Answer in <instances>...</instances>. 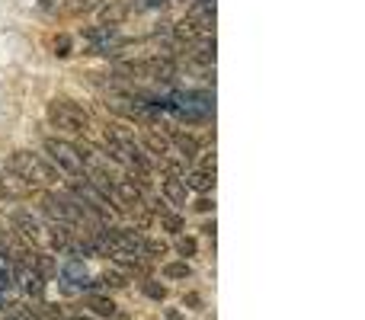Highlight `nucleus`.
I'll use <instances>...</instances> for the list:
<instances>
[{
	"label": "nucleus",
	"mask_w": 365,
	"mask_h": 320,
	"mask_svg": "<svg viewBox=\"0 0 365 320\" xmlns=\"http://www.w3.org/2000/svg\"><path fill=\"white\" fill-rule=\"evenodd\" d=\"M6 320H42V314L32 308H26V304H13L10 311H6Z\"/></svg>",
	"instance_id": "obj_16"
},
{
	"label": "nucleus",
	"mask_w": 365,
	"mask_h": 320,
	"mask_svg": "<svg viewBox=\"0 0 365 320\" xmlns=\"http://www.w3.org/2000/svg\"><path fill=\"white\" fill-rule=\"evenodd\" d=\"M145 253H151V257H164L167 244L164 240H145Z\"/></svg>",
	"instance_id": "obj_23"
},
{
	"label": "nucleus",
	"mask_w": 365,
	"mask_h": 320,
	"mask_svg": "<svg viewBox=\"0 0 365 320\" xmlns=\"http://www.w3.org/2000/svg\"><path fill=\"white\" fill-rule=\"evenodd\" d=\"M170 148H177L186 160H192L195 154H199V141L192 138V135H182V132H173L170 135Z\"/></svg>",
	"instance_id": "obj_11"
},
{
	"label": "nucleus",
	"mask_w": 365,
	"mask_h": 320,
	"mask_svg": "<svg viewBox=\"0 0 365 320\" xmlns=\"http://www.w3.org/2000/svg\"><path fill=\"white\" fill-rule=\"evenodd\" d=\"M215 231H218V227H215V218H212V221H208V224H205V227H202V234H205V237H208V240H212V244H215Z\"/></svg>",
	"instance_id": "obj_26"
},
{
	"label": "nucleus",
	"mask_w": 365,
	"mask_h": 320,
	"mask_svg": "<svg viewBox=\"0 0 365 320\" xmlns=\"http://www.w3.org/2000/svg\"><path fill=\"white\" fill-rule=\"evenodd\" d=\"M145 148L151 154H158L160 160L167 158V154H170V138H164V135H154V132H148L145 135Z\"/></svg>",
	"instance_id": "obj_14"
},
{
	"label": "nucleus",
	"mask_w": 365,
	"mask_h": 320,
	"mask_svg": "<svg viewBox=\"0 0 365 320\" xmlns=\"http://www.w3.org/2000/svg\"><path fill=\"white\" fill-rule=\"evenodd\" d=\"M128 16H132V6H128V4H122V0H109V4L100 10L103 26H113V29H119V26L125 23Z\"/></svg>",
	"instance_id": "obj_10"
},
{
	"label": "nucleus",
	"mask_w": 365,
	"mask_h": 320,
	"mask_svg": "<svg viewBox=\"0 0 365 320\" xmlns=\"http://www.w3.org/2000/svg\"><path fill=\"white\" fill-rule=\"evenodd\" d=\"M106 158L113 163H122V167H128V170H138V176L151 173V160H148L145 148L135 138H128V135L106 132Z\"/></svg>",
	"instance_id": "obj_3"
},
{
	"label": "nucleus",
	"mask_w": 365,
	"mask_h": 320,
	"mask_svg": "<svg viewBox=\"0 0 365 320\" xmlns=\"http://www.w3.org/2000/svg\"><path fill=\"white\" fill-rule=\"evenodd\" d=\"M10 173H16L19 180H26L32 189L38 186H55L58 182V170L51 167V160H45L42 154L32 151H16L10 158Z\"/></svg>",
	"instance_id": "obj_2"
},
{
	"label": "nucleus",
	"mask_w": 365,
	"mask_h": 320,
	"mask_svg": "<svg viewBox=\"0 0 365 320\" xmlns=\"http://www.w3.org/2000/svg\"><path fill=\"white\" fill-rule=\"evenodd\" d=\"M87 304H90V308H93L100 317H115V314H119V311H115V304H113V298L90 295V298H87Z\"/></svg>",
	"instance_id": "obj_15"
},
{
	"label": "nucleus",
	"mask_w": 365,
	"mask_h": 320,
	"mask_svg": "<svg viewBox=\"0 0 365 320\" xmlns=\"http://www.w3.org/2000/svg\"><path fill=\"white\" fill-rule=\"evenodd\" d=\"M13 227H16L19 234H23L26 240H32V244H38V240H45V227L38 224L36 218H32V212H23V208H16V212L10 215Z\"/></svg>",
	"instance_id": "obj_7"
},
{
	"label": "nucleus",
	"mask_w": 365,
	"mask_h": 320,
	"mask_svg": "<svg viewBox=\"0 0 365 320\" xmlns=\"http://www.w3.org/2000/svg\"><path fill=\"white\" fill-rule=\"evenodd\" d=\"M48 122L68 135H83L90 128V115L83 113V106H77V103H71V100H51Z\"/></svg>",
	"instance_id": "obj_4"
},
{
	"label": "nucleus",
	"mask_w": 365,
	"mask_h": 320,
	"mask_svg": "<svg viewBox=\"0 0 365 320\" xmlns=\"http://www.w3.org/2000/svg\"><path fill=\"white\" fill-rule=\"evenodd\" d=\"M182 186H186V189H195V192H208V189H215V173L195 170V173L182 176Z\"/></svg>",
	"instance_id": "obj_12"
},
{
	"label": "nucleus",
	"mask_w": 365,
	"mask_h": 320,
	"mask_svg": "<svg viewBox=\"0 0 365 320\" xmlns=\"http://www.w3.org/2000/svg\"><path fill=\"white\" fill-rule=\"evenodd\" d=\"M51 48H55V55H58V58H68V55H71V36H55Z\"/></svg>",
	"instance_id": "obj_20"
},
{
	"label": "nucleus",
	"mask_w": 365,
	"mask_h": 320,
	"mask_svg": "<svg viewBox=\"0 0 365 320\" xmlns=\"http://www.w3.org/2000/svg\"><path fill=\"white\" fill-rule=\"evenodd\" d=\"M71 320H93V317H83V314H77V317H71Z\"/></svg>",
	"instance_id": "obj_27"
},
{
	"label": "nucleus",
	"mask_w": 365,
	"mask_h": 320,
	"mask_svg": "<svg viewBox=\"0 0 365 320\" xmlns=\"http://www.w3.org/2000/svg\"><path fill=\"white\" fill-rule=\"evenodd\" d=\"M141 291H145L148 298H154V301H164L167 298V289L160 282H154V279H145V285H141Z\"/></svg>",
	"instance_id": "obj_18"
},
{
	"label": "nucleus",
	"mask_w": 365,
	"mask_h": 320,
	"mask_svg": "<svg viewBox=\"0 0 365 320\" xmlns=\"http://www.w3.org/2000/svg\"><path fill=\"white\" fill-rule=\"evenodd\" d=\"M13 285V272H10V266L0 259V291H6Z\"/></svg>",
	"instance_id": "obj_24"
},
{
	"label": "nucleus",
	"mask_w": 365,
	"mask_h": 320,
	"mask_svg": "<svg viewBox=\"0 0 365 320\" xmlns=\"http://www.w3.org/2000/svg\"><path fill=\"white\" fill-rule=\"evenodd\" d=\"M45 151H48L51 167H55V170H64V173H71L74 180L87 176V170H83V160H81V151H77L71 141L48 138V141H45Z\"/></svg>",
	"instance_id": "obj_5"
},
{
	"label": "nucleus",
	"mask_w": 365,
	"mask_h": 320,
	"mask_svg": "<svg viewBox=\"0 0 365 320\" xmlns=\"http://www.w3.org/2000/svg\"><path fill=\"white\" fill-rule=\"evenodd\" d=\"M164 100L167 113H173L182 122H208L215 115V93L208 90H177Z\"/></svg>",
	"instance_id": "obj_1"
},
{
	"label": "nucleus",
	"mask_w": 365,
	"mask_h": 320,
	"mask_svg": "<svg viewBox=\"0 0 365 320\" xmlns=\"http://www.w3.org/2000/svg\"><path fill=\"white\" fill-rule=\"evenodd\" d=\"M164 276L167 279H189V276H192V269H189V263L182 259V263H167L164 266Z\"/></svg>",
	"instance_id": "obj_17"
},
{
	"label": "nucleus",
	"mask_w": 365,
	"mask_h": 320,
	"mask_svg": "<svg viewBox=\"0 0 365 320\" xmlns=\"http://www.w3.org/2000/svg\"><path fill=\"white\" fill-rule=\"evenodd\" d=\"M4 308H6V304H4V298H0V311H4Z\"/></svg>",
	"instance_id": "obj_28"
},
{
	"label": "nucleus",
	"mask_w": 365,
	"mask_h": 320,
	"mask_svg": "<svg viewBox=\"0 0 365 320\" xmlns=\"http://www.w3.org/2000/svg\"><path fill=\"white\" fill-rule=\"evenodd\" d=\"M160 192L170 199V205H186V192H189V189L182 186V180H164Z\"/></svg>",
	"instance_id": "obj_13"
},
{
	"label": "nucleus",
	"mask_w": 365,
	"mask_h": 320,
	"mask_svg": "<svg viewBox=\"0 0 365 320\" xmlns=\"http://www.w3.org/2000/svg\"><path fill=\"white\" fill-rule=\"evenodd\" d=\"M32 192H36V189H32L26 180H19L16 173H4V176H0V195H4V199L19 202V199H29Z\"/></svg>",
	"instance_id": "obj_8"
},
{
	"label": "nucleus",
	"mask_w": 365,
	"mask_h": 320,
	"mask_svg": "<svg viewBox=\"0 0 365 320\" xmlns=\"http://www.w3.org/2000/svg\"><path fill=\"white\" fill-rule=\"evenodd\" d=\"M83 38H87V45H90V55H119L128 45L125 38L119 36V29H113V26H93V29L83 32Z\"/></svg>",
	"instance_id": "obj_6"
},
{
	"label": "nucleus",
	"mask_w": 365,
	"mask_h": 320,
	"mask_svg": "<svg viewBox=\"0 0 365 320\" xmlns=\"http://www.w3.org/2000/svg\"><path fill=\"white\" fill-rule=\"evenodd\" d=\"M195 208H199V212H215V202L212 199H199L195 202Z\"/></svg>",
	"instance_id": "obj_25"
},
{
	"label": "nucleus",
	"mask_w": 365,
	"mask_h": 320,
	"mask_svg": "<svg viewBox=\"0 0 365 320\" xmlns=\"http://www.w3.org/2000/svg\"><path fill=\"white\" fill-rule=\"evenodd\" d=\"M61 279L71 285V289H90V272L87 266H83V259H68V263L61 266Z\"/></svg>",
	"instance_id": "obj_9"
},
{
	"label": "nucleus",
	"mask_w": 365,
	"mask_h": 320,
	"mask_svg": "<svg viewBox=\"0 0 365 320\" xmlns=\"http://www.w3.org/2000/svg\"><path fill=\"white\" fill-rule=\"evenodd\" d=\"M128 6H132V13H138V10H164L167 0H138V4H128Z\"/></svg>",
	"instance_id": "obj_21"
},
{
	"label": "nucleus",
	"mask_w": 365,
	"mask_h": 320,
	"mask_svg": "<svg viewBox=\"0 0 365 320\" xmlns=\"http://www.w3.org/2000/svg\"><path fill=\"white\" fill-rule=\"evenodd\" d=\"M177 253H180V257H192V253H195V240L192 237H180L177 240Z\"/></svg>",
	"instance_id": "obj_22"
},
{
	"label": "nucleus",
	"mask_w": 365,
	"mask_h": 320,
	"mask_svg": "<svg viewBox=\"0 0 365 320\" xmlns=\"http://www.w3.org/2000/svg\"><path fill=\"white\" fill-rule=\"evenodd\" d=\"M160 224H164L167 231H173V234L182 231V218L180 215H170V212H160Z\"/></svg>",
	"instance_id": "obj_19"
}]
</instances>
